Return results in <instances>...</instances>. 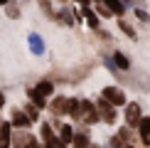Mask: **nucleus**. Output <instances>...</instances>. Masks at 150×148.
Wrapping results in <instances>:
<instances>
[{
	"label": "nucleus",
	"instance_id": "obj_6",
	"mask_svg": "<svg viewBox=\"0 0 150 148\" xmlns=\"http://www.w3.org/2000/svg\"><path fill=\"white\" fill-rule=\"evenodd\" d=\"M10 121H12V126H17V128H30V123H32V119L27 116V111H20V109L10 111Z\"/></svg>",
	"mask_w": 150,
	"mask_h": 148
},
{
	"label": "nucleus",
	"instance_id": "obj_14",
	"mask_svg": "<svg viewBox=\"0 0 150 148\" xmlns=\"http://www.w3.org/2000/svg\"><path fill=\"white\" fill-rule=\"evenodd\" d=\"M103 3H106V8L113 12L116 17H123V15H126V10H128V5L123 3V0H103Z\"/></svg>",
	"mask_w": 150,
	"mask_h": 148
},
{
	"label": "nucleus",
	"instance_id": "obj_29",
	"mask_svg": "<svg viewBox=\"0 0 150 148\" xmlns=\"http://www.w3.org/2000/svg\"><path fill=\"white\" fill-rule=\"evenodd\" d=\"M3 106H5V94L0 91V109H3Z\"/></svg>",
	"mask_w": 150,
	"mask_h": 148
},
{
	"label": "nucleus",
	"instance_id": "obj_15",
	"mask_svg": "<svg viewBox=\"0 0 150 148\" xmlns=\"http://www.w3.org/2000/svg\"><path fill=\"white\" fill-rule=\"evenodd\" d=\"M67 114H69L71 119H81V99L69 96V101H67Z\"/></svg>",
	"mask_w": 150,
	"mask_h": 148
},
{
	"label": "nucleus",
	"instance_id": "obj_3",
	"mask_svg": "<svg viewBox=\"0 0 150 148\" xmlns=\"http://www.w3.org/2000/svg\"><path fill=\"white\" fill-rule=\"evenodd\" d=\"M143 119V106L138 101H128L126 104V123L128 126H133V128H138V123Z\"/></svg>",
	"mask_w": 150,
	"mask_h": 148
},
{
	"label": "nucleus",
	"instance_id": "obj_18",
	"mask_svg": "<svg viewBox=\"0 0 150 148\" xmlns=\"http://www.w3.org/2000/svg\"><path fill=\"white\" fill-rule=\"evenodd\" d=\"M113 62H116V67H118L121 72H128V69H130V59H128L123 52H113Z\"/></svg>",
	"mask_w": 150,
	"mask_h": 148
},
{
	"label": "nucleus",
	"instance_id": "obj_20",
	"mask_svg": "<svg viewBox=\"0 0 150 148\" xmlns=\"http://www.w3.org/2000/svg\"><path fill=\"white\" fill-rule=\"evenodd\" d=\"M118 27H121V32L126 35V37H130V40H138V32L133 30V25H128L123 17H118Z\"/></svg>",
	"mask_w": 150,
	"mask_h": 148
},
{
	"label": "nucleus",
	"instance_id": "obj_4",
	"mask_svg": "<svg viewBox=\"0 0 150 148\" xmlns=\"http://www.w3.org/2000/svg\"><path fill=\"white\" fill-rule=\"evenodd\" d=\"M101 94L108 99L113 106H126V104H128V101H126V91H123L121 86H103Z\"/></svg>",
	"mask_w": 150,
	"mask_h": 148
},
{
	"label": "nucleus",
	"instance_id": "obj_9",
	"mask_svg": "<svg viewBox=\"0 0 150 148\" xmlns=\"http://www.w3.org/2000/svg\"><path fill=\"white\" fill-rule=\"evenodd\" d=\"M27 45H30V52L32 54H45V40H42L37 32L27 35Z\"/></svg>",
	"mask_w": 150,
	"mask_h": 148
},
{
	"label": "nucleus",
	"instance_id": "obj_8",
	"mask_svg": "<svg viewBox=\"0 0 150 148\" xmlns=\"http://www.w3.org/2000/svg\"><path fill=\"white\" fill-rule=\"evenodd\" d=\"M138 136H140V143L150 148V116H143L138 123Z\"/></svg>",
	"mask_w": 150,
	"mask_h": 148
},
{
	"label": "nucleus",
	"instance_id": "obj_26",
	"mask_svg": "<svg viewBox=\"0 0 150 148\" xmlns=\"http://www.w3.org/2000/svg\"><path fill=\"white\" fill-rule=\"evenodd\" d=\"M123 146H126V143H123V138H121V136H111V138H108V143H106V148H123Z\"/></svg>",
	"mask_w": 150,
	"mask_h": 148
},
{
	"label": "nucleus",
	"instance_id": "obj_33",
	"mask_svg": "<svg viewBox=\"0 0 150 148\" xmlns=\"http://www.w3.org/2000/svg\"><path fill=\"white\" fill-rule=\"evenodd\" d=\"M93 3H98V0H93Z\"/></svg>",
	"mask_w": 150,
	"mask_h": 148
},
{
	"label": "nucleus",
	"instance_id": "obj_5",
	"mask_svg": "<svg viewBox=\"0 0 150 148\" xmlns=\"http://www.w3.org/2000/svg\"><path fill=\"white\" fill-rule=\"evenodd\" d=\"M57 22H62V25H67V27H74V25L79 22V17H76V12H74L71 8H59V12H57Z\"/></svg>",
	"mask_w": 150,
	"mask_h": 148
},
{
	"label": "nucleus",
	"instance_id": "obj_19",
	"mask_svg": "<svg viewBox=\"0 0 150 148\" xmlns=\"http://www.w3.org/2000/svg\"><path fill=\"white\" fill-rule=\"evenodd\" d=\"M59 138L64 141V143L71 146V138H74V126H69V123H62L59 126Z\"/></svg>",
	"mask_w": 150,
	"mask_h": 148
},
{
	"label": "nucleus",
	"instance_id": "obj_28",
	"mask_svg": "<svg viewBox=\"0 0 150 148\" xmlns=\"http://www.w3.org/2000/svg\"><path fill=\"white\" fill-rule=\"evenodd\" d=\"M27 148H45V146H42L40 141L35 138V136H30V141H27Z\"/></svg>",
	"mask_w": 150,
	"mask_h": 148
},
{
	"label": "nucleus",
	"instance_id": "obj_2",
	"mask_svg": "<svg viewBox=\"0 0 150 148\" xmlns=\"http://www.w3.org/2000/svg\"><path fill=\"white\" fill-rule=\"evenodd\" d=\"M81 121H84L86 126H93V123L101 121V114H98L96 104H91L89 99H81Z\"/></svg>",
	"mask_w": 150,
	"mask_h": 148
},
{
	"label": "nucleus",
	"instance_id": "obj_21",
	"mask_svg": "<svg viewBox=\"0 0 150 148\" xmlns=\"http://www.w3.org/2000/svg\"><path fill=\"white\" fill-rule=\"evenodd\" d=\"M35 89H37V91H40V94H42V96H52V94H54V84H52V82H49V79H42V82H40V84H37V86H35Z\"/></svg>",
	"mask_w": 150,
	"mask_h": 148
},
{
	"label": "nucleus",
	"instance_id": "obj_25",
	"mask_svg": "<svg viewBox=\"0 0 150 148\" xmlns=\"http://www.w3.org/2000/svg\"><path fill=\"white\" fill-rule=\"evenodd\" d=\"M25 111H27V116H30L32 121L40 119V106H37V104H27V106H25Z\"/></svg>",
	"mask_w": 150,
	"mask_h": 148
},
{
	"label": "nucleus",
	"instance_id": "obj_27",
	"mask_svg": "<svg viewBox=\"0 0 150 148\" xmlns=\"http://www.w3.org/2000/svg\"><path fill=\"white\" fill-rule=\"evenodd\" d=\"M135 12V17H138L140 22H150V15H148V10H143V8H133Z\"/></svg>",
	"mask_w": 150,
	"mask_h": 148
},
{
	"label": "nucleus",
	"instance_id": "obj_32",
	"mask_svg": "<svg viewBox=\"0 0 150 148\" xmlns=\"http://www.w3.org/2000/svg\"><path fill=\"white\" fill-rule=\"evenodd\" d=\"M91 148H101V146H91Z\"/></svg>",
	"mask_w": 150,
	"mask_h": 148
},
{
	"label": "nucleus",
	"instance_id": "obj_22",
	"mask_svg": "<svg viewBox=\"0 0 150 148\" xmlns=\"http://www.w3.org/2000/svg\"><path fill=\"white\" fill-rule=\"evenodd\" d=\"M45 148H69V143H64L59 136H52V138L45 141Z\"/></svg>",
	"mask_w": 150,
	"mask_h": 148
},
{
	"label": "nucleus",
	"instance_id": "obj_1",
	"mask_svg": "<svg viewBox=\"0 0 150 148\" xmlns=\"http://www.w3.org/2000/svg\"><path fill=\"white\" fill-rule=\"evenodd\" d=\"M96 109H98V114H101V121H106L108 126H113L116 119H118V114H116V106L108 101L103 94L98 96V101H96Z\"/></svg>",
	"mask_w": 150,
	"mask_h": 148
},
{
	"label": "nucleus",
	"instance_id": "obj_11",
	"mask_svg": "<svg viewBox=\"0 0 150 148\" xmlns=\"http://www.w3.org/2000/svg\"><path fill=\"white\" fill-rule=\"evenodd\" d=\"M81 12H84V20L89 22V27L93 30V32H96V30H98V25H101V22H98V12L93 10L91 5H86V8H81Z\"/></svg>",
	"mask_w": 150,
	"mask_h": 148
},
{
	"label": "nucleus",
	"instance_id": "obj_10",
	"mask_svg": "<svg viewBox=\"0 0 150 148\" xmlns=\"http://www.w3.org/2000/svg\"><path fill=\"white\" fill-rule=\"evenodd\" d=\"M10 126H12V121L0 123V148H10V143H12V131H10Z\"/></svg>",
	"mask_w": 150,
	"mask_h": 148
},
{
	"label": "nucleus",
	"instance_id": "obj_34",
	"mask_svg": "<svg viewBox=\"0 0 150 148\" xmlns=\"http://www.w3.org/2000/svg\"><path fill=\"white\" fill-rule=\"evenodd\" d=\"M62 3H67V0H62Z\"/></svg>",
	"mask_w": 150,
	"mask_h": 148
},
{
	"label": "nucleus",
	"instance_id": "obj_12",
	"mask_svg": "<svg viewBox=\"0 0 150 148\" xmlns=\"http://www.w3.org/2000/svg\"><path fill=\"white\" fill-rule=\"evenodd\" d=\"M135 131H138V128H133V126H128V123H126V126L118 128V136L123 138V143H133L135 146V141L140 138V136H135Z\"/></svg>",
	"mask_w": 150,
	"mask_h": 148
},
{
	"label": "nucleus",
	"instance_id": "obj_13",
	"mask_svg": "<svg viewBox=\"0 0 150 148\" xmlns=\"http://www.w3.org/2000/svg\"><path fill=\"white\" fill-rule=\"evenodd\" d=\"M67 101H69L67 96H54V99H52V104H49V111H52L54 116L67 114Z\"/></svg>",
	"mask_w": 150,
	"mask_h": 148
},
{
	"label": "nucleus",
	"instance_id": "obj_23",
	"mask_svg": "<svg viewBox=\"0 0 150 148\" xmlns=\"http://www.w3.org/2000/svg\"><path fill=\"white\" fill-rule=\"evenodd\" d=\"M5 15H8L10 20H17V17H20V8H17L15 3H8L5 5Z\"/></svg>",
	"mask_w": 150,
	"mask_h": 148
},
{
	"label": "nucleus",
	"instance_id": "obj_17",
	"mask_svg": "<svg viewBox=\"0 0 150 148\" xmlns=\"http://www.w3.org/2000/svg\"><path fill=\"white\" fill-rule=\"evenodd\" d=\"M27 99H32V104H37L40 109H45V104H47V96H42L35 86H27Z\"/></svg>",
	"mask_w": 150,
	"mask_h": 148
},
{
	"label": "nucleus",
	"instance_id": "obj_31",
	"mask_svg": "<svg viewBox=\"0 0 150 148\" xmlns=\"http://www.w3.org/2000/svg\"><path fill=\"white\" fill-rule=\"evenodd\" d=\"M123 3H138V0H123Z\"/></svg>",
	"mask_w": 150,
	"mask_h": 148
},
{
	"label": "nucleus",
	"instance_id": "obj_7",
	"mask_svg": "<svg viewBox=\"0 0 150 148\" xmlns=\"http://www.w3.org/2000/svg\"><path fill=\"white\" fill-rule=\"evenodd\" d=\"M71 146H74V148H91V141H89V126H86V123H84V128H81V131H74Z\"/></svg>",
	"mask_w": 150,
	"mask_h": 148
},
{
	"label": "nucleus",
	"instance_id": "obj_24",
	"mask_svg": "<svg viewBox=\"0 0 150 148\" xmlns=\"http://www.w3.org/2000/svg\"><path fill=\"white\" fill-rule=\"evenodd\" d=\"M40 136H42V141H47V138H52L54 136V128H52V123H42V128H40Z\"/></svg>",
	"mask_w": 150,
	"mask_h": 148
},
{
	"label": "nucleus",
	"instance_id": "obj_16",
	"mask_svg": "<svg viewBox=\"0 0 150 148\" xmlns=\"http://www.w3.org/2000/svg\"><path fill=\"white\" fill-rule=\"evenodd\" d=\"M30 133H25V128H17V133H12V146L15 148H27Z\"/></svg>",
	"mask_w": 150,
	"mask_h": 148
},
{
	"label": "nucleus",
	"instance_id": "obj_30",
	"mask_svg": "<svg viewBox=\"0 0 150 148\" xmlns=\"http://www.w3.org/2000/svg\"><path fill=\"white\" fill-rule=\"evenodd\" d=\"M8 3H10V0H0V5H8Z\"/></svg>",
	"mask_w": 150,
	"mask_h": 148
}]
</instances>
